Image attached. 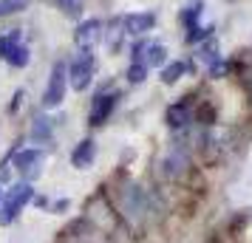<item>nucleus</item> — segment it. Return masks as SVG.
I'll use <instances>...</instances> for the list:
<instances>
[{
	"mask_svg": "<svg viewBox=\"0 0 252 243\" xmlns=\"http://www.w3.org/2000/svg\"><path fill=\"white\" fill-rule=\"evenodd\" d=\"M65 88H68V74H65V65L57 62L54 71H51V77H48V85L46 91H43V108H60L63 99H65Z\"/></svg>",
	"mask_w": 252,
	"mask_h": 243,
	"instance_id": "nucleus-2",
	"label": "nucleus"
},
{
	"mask_svg": "<svg viewBox=\"0 0 252 243\" xmlns=\"http://www.w3.org/2000/svg\"><path fill=\"white\" fill-rule=\"evenodd\" d=\"M114 108H116V96L114 93H102V96H96L94 105H91V113H88V125H94V128L105 125L108 116L114 113Z\"/></svg>",
	"mask_w": 252,
	"mask_h": 243,
	"instance_id": "nucleus-8",
	"label": "nucleus"
},
{
	"mask_svg": "<svg viewBox=\"0 0 252 243\" xmlns=\"http://www.w3.org/2000/svg\"><path fill=\"white\" fill-rule=\"evenodd\" d=\"M145 74H148V65H145V62H133V65L127 68V80L136 85V82H145Z\"/></svg>",
	"mask_w": 252,
	"mask_h": 243,
	"instance_id": "nucleus-16",
	"label": "nucleus"
},
{
	"mask_svg": "<svg viewBox=\"0 0 252 243\" xmlns=\"http://www.w3.org/2000/svg\"><path fill=\"white\" fill-rule=\"evenodd\" d=\"M122 212L130 223H142L145 215H148V198L139 187H130L125 195H122Z\"/></svg>",
	"mask_w": 252,
	"mask_h": 243,
	"instance_id": "nucleus-5",
	"label": "nucleus"
},
{
	"mask_svg": "<svg viewBox=\"0 0 252 243\" xmlns=\"http://www.w3.org/2000/svg\"><path fill=\"white\" fill-rule=\"evenodd\" d=\"M187 164H190V156H187V150H184V144L173 141L167 156H164V173L170 175V178H179V175L187 170Z\"/></svg>",
	"mask_w": 252,
	"mask_h": 243,
	"instance_id": "nucleus-6",
	"label": "nucleus"
},
{
	"mask_svg": "<svg viewBox=\"0 0 252 243\" xmlns=\"http://www.w3.org/2000/svg\"><path fill=\"white\" fill-rule=\"evenodd\" d=\"M43 164H46V150H20L14 156V167L23 175V181L37 178L43 173Z\"/></svg>",
	"mask_w": 252,
	"mask_h": 243,
	"instance_id": "nucleus-4",
	"label": "nucleus"
},
{
	"mask_svg": "<svg viewBox=\"0 0 252 243\" xmlns=\"http://www.w3.org/2000/svg\"><path fill=\"white\" fill-rule=\"evenodd\" d=\"M57 3H60V9H63L65 14H74V17H77V14L82 12L80 0H57Z\"/></svg>",
	"mask_w": 252,
	"mask_h": 243,
	"instance_id": "nucleus-18",
	"label": "nucleus"
},
{
	"mask_svg": "<svg viewBox=\"0 0 252 243\" xmlns=\"http://www.w3.org/2000/svg\"><path fill=\"white\" fill-rule=\"evenodd\" d=\"M198 14H201V3H193V6L182 14V20L190 26V28H195V17H198Z\"/></svg>",
	"mask_w": 252,
	"mask_h": 243,
	"instance_id": "nucleus-17",
	"label": "nucleus"
},
{
	"mask_svg": "<svg viewBox=\"0 0 252 243\" xmlns=\"http://www.w3.org/2000/svg\"><path fill=\"white\" fill-rule=\"evenodd\" d=\"M14 46H20V31H17V28L9 31L6 37H0V59L9 57V54L14 51Z\"/></svg>",
	"mask_w": 252,
	"mask_h": 243,
	"instance_id": "nucleus-13",
	"label": "nucleus"
},
{
	"mask_svg": "<svg viewBox=\"0 0 252 243\" xmlns=\"http://www.w3.org/2000/svg\"><path fill=\"white\" fill-rule=\"evenodd\" d=\"M167 59V48L164 46H148L145 48V65H153V68H161V62Z\"/></svg>",
	"mask_w": 252,
	"mask_h": 243,
	"instance_id": "nucleus-12",
	"label": "nucleus"
},
{
	"mask_svg": "<svg viewBox=\"0 0 252 243\" xmlns=\"http://www.w3.org/2000/svg\"><path fill=\"white\" fill-rule=\"evenodd\" d=\"M74 40H77V46H80L82 51H94V46L102 40V23H99V20H85V23H80Z\"/></svg>",
	"mask_w": 252,
	"mask_h": 243,
	"instance_id": "nucleus-7",
	"label": "nucleus"
},
{
	"mask_svg": "<svg viewBox=\"0 0 252 243\" xmlns=\"http://www.w3.org/2000/svg\"><path fill=\"white\" fill-rule=\"evenodd\" d=\"M122 26H125L127 34L133 37H142L148 34V31H153V26H156V17L150 12H142V14H127V17H122Z\"/></svg>",
	"mask_w": 252,
	"mask_h": 243,
	"instance_id": "nucleus-9",
	"label": "nucleus"
},
{
	"mask_svg": "<svg viewBox=\"0 0 252 243\" xmlns=\"http://www.w3.org/2000/svg\"><path fill=\"white\" fill-rule=\"evenodd\" d=\"M94 159H96V144H94L91 139H82L77 147H74V153H71V164L77 167V170H88L94 164Z\"/></svg>",
	"mask_w": 252,
	"mask_h": 243,
	"instance_id": "nucleus-10",
	"label": "nucleus"
},
{
	"mask_svg": "<svg viewBox=\"0 0 252 243\" xmlns=\"http://www.w3.org/2000/svg\"><path fill=\"white\" fill-rule=\"evenodd\" d=\"M187 68H190L187 62H173V65H167V68L161 71V80L167 82V85H173V82L179 80V77H182V74H184Z\"/></svg>",
	"mask_w": 252,
	"mask_h": 243,
	"instance_id": "nucleus-14",
	"label": "nucleus"
},
{
	"mask_svg": "<svg viewBox=\"0 0 252 243\" xmlns=\"http://www.w3.org/2000/svg\"><path fill=\"white\" fill-rule=\"evenodd\" d=\"M9 62H12V65H17V68H23L26 62H29V48H23V46H14V51L12 54H9Z\"/></svg>",
	"mask_w": 252,
	"mask_h": 243,
	"instance_id": "nucleus-15",
	"label": "nucleus"
},
{
	"mask_svg": "<svg viewBox=\"0 0 252 243\" xmlns=\"http://www.w3.org/2000/svg\"><path fill=\"white\" fill-rule=\"evenodd\" d=\"M94 71H96V62H94L91 54H82V57H77L68 68H65L71 88H74V91H85V88L91 85V80H94Z\"/></svg>",
	"mask_w": 252,
	"mask_h": 243,
	"instance_id": "nucleus-3",
	"label": "nucleus"
},
{
	"mask_svg": "<svg viewBox=\"0 0 252 243\" xmlns=\"http://www.w3.org/2000/svg\"><path fill=\"white\" fill-rule=\"evenodd\" d=\"M164 119H167V128L182 130V128H187V125L193 122V108H190V105H184V102L170 105V108H167V113H164Z\"/></svg>",
	"mask_w": 252,
	"mask_h": 243,
	"instance_id": "nucleus-11",
	"label": "nucleus"
},
{
	"mask_svg": "<svg viewBox=\"0 0 252 243\" xmlns=\"http://www.w3.org/2000/svg\"><path fill=\"white\" fill-rule=\"evenodd\" d=\"M34 195V189L29 181H20V184H14L6 195H3V204H0V223H12L17 215H20V209L32 201Z\"/></svg>",
	"mask_w": 252,
	"mask_h": 243,
	"instance_id": "nucleus-1",
	"label": "nucleus"
}]
</instances>
